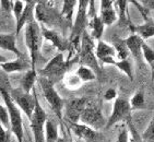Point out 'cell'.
Here are the masks:
<instances>
[{"mask_svg":"<svg viewBox=\"0 0 154 142\" xmlns=\"http://www.w3.org/2000/svg\"><path fill=\"white\" fill-rule=\"evenodd\" d=\"M132 31L134 32V34L139 35L143 41L150 39V37H153L154 36V22L151 20L145 21V23L142 24V25L132 27Z\"/></svg>","mask_w":154,"mask_h":142,"instance_id":"obj_23","label":"cell"},{"mask_svg":"<svg viewBox=\"0 0 154 142\" xmlns=\"http://www.w3.org/2000/svg\"><path fill=\"white\" fill-rule=\"evenodd\" d=\"M130 130H131V132H132V137H131V139L129 140V142H142L141 136L138 134V132H137L134 127L131 124H130Z\"/></svg>","mask_w":154,"mask_h":142,"instance_id":"obj_38","label":"cell"},{"mask_svg":"<svg viewBox=\"0 0 154 142\" xmlns=\"http://www.w3.org/2000/svg\"><path fill=\"white\" fill-rule=\"evenodd\" d=\"M24 39H25V45L30 51V60L31 68L36 70V60L38 56L39 47L42 43V33L41 25L35 19H33L25 25V32H24Z\"/></svg>","mask_w":154,"mask_h":142,"instance_id":"obj_3","label":"cell"},{"mask_svg":"<svg viewBox=\"0 0 154 142\" xmlns=\"http://www.w3.org/2000/svg\"><path fill=\"white\" fill-rule=\"evenodd\" d=\"M127 3L128 1L126 0H118V1H114V8H115L117 15L119 17L120 21L125 22L126 21V14H127Z\"/></svg>","mask_w":154,"mask_h":142,"instance_id":"obj_29","label":"cell"},{"mask_svg":"<svg viewBox=\"0 0 154 142\" xmlns=\"http://www.w3.org/2000/svg\"><path fill=\"white\" fill-rule=\"evenodd\" d=\"M0 48L5 49V51H12L18 58L23 56V54L21 53L17 47V35H15V33H10V34H1L0 33Z\"/></svg>","mask_w":154,"mask_h":142,"instance_id":"obj_18","label":"cell"},{"mask_svg":"<svg viewBox=\"0 0 154 142\" xmlns=\"http://www.w3.org/2000/svg\"><path fill=\"white\" fill-rule=\"evenodd\" d=\"M36 6V1H26V5L24 6V10L21 14L20 19L17 21V26H15V35H19L21 30L30 21H32L34 18V9Z\"/></svg>","mask_w":154,"mask_h":142,"instance_id":"obj_15","label":"cell"},{"mask_svg":"<svg viewBox=\"0 0 154 142\" xmlns=\"http://www.w3.org/2000/svg\"><path fill=\"white\" fill-rule=\"evenodd\" d=\"M79 122L83 125L89 126L95 131L106 126V119L104 118L102 110L94 105H86V107L81 114Z\"/></svg>","mask_w":154,"mask_h":142,"instance_id":"obj_10","label":"cell"},{"mask_svg":"<svg viewBox=\"0 0 154 142\" xmlns=\"http://www.w3.org/2000/svg\"><path fill=\"white\" fill-rule=\"evenodd\" d=\"M88 26L91 29V33H90L91 37H92L93 39L100 41L102 35H103L104 27H105V25H104L103 22H102L101 18H100V15H95L92 19H90L89 23H88Z\"/></svg>","mask_w":154,"mask_h":142,"instance_id":"obj_22","label":"cell"},{"mask_svg":"<svg viewBox=\"0 0 154 142\" xmlns=\"http://www.w3.org/2000/svg\"><path fill=\"white\" fill-rule=\"evenodd\" d=\"M1 69H2L5 72L7 73H13V72H22V71H25L26 72L27 70H30V67H31V62L27 61L26 57L22 56V57H19L17 58L15 60H8L7 62L5 63H1L0 65ZM32 69V68H31Z\"/></svg>","mask_w":154,"mask_h":142,"instance_id":"obj_14","label":"cell"},{"mask_svg":"<svg viewBox=\"0 0 154 142\" xmlns=\"http://www.w3.org/2000/svg\"><path fill=\"white\" fill-rule=\"evenodd\" d=\"M0 124L2 125V127L6 130L10 131V120H9V114L6 106H2L0 104Z\"/></svg>","mask_w":154,"mask_h":142,"instance_id":"obj_31","label":"cell"},{"mask_svg":"<svg viewBox=\"0 0 154 142\" xmlns=\"http://www.w3.org/2000/svg\"><path fill=\"white\" fill-rule=\"evenodd\" d=\"M33 93H25L21 89H10L9 95L13 103L18 106L19 110H21L25 115L29 117V119L32 117V114L35 108V96L36 89H33Z\"/></svg>","mask_w":154,"mask_h":142,"instance_id":"obj_8","label":"cell"},{"mask_svg":"<svg viewBox=\"0 0 154 142\" xmlns=\"http://www.w3.org/2000/svg\"><path fill=\"white\" fill-rule=\"evenodd\" d=\"M77 5L78 1H75V0H65V1H62V9L61 12H60L61 18L71 22L74 14V9H75Z\"/></svg>","mask_w":154,"mask_h":142,"instance_id":"obj_24","label":"cell"},{"mask_svg":"<svg viewBox=\"0 0 154 142\" xmlns=\"http://www.w3.org/2000/svg\"><path fill=\"white\" fill-rule=\"evenodd\" d=\"M141 139H142V142H154V114L146 129L143 131Z\"/></svg>","mask_w":154,"mask_h":142,"instance_id":"obj_30","label":"cell"},{"mask_svg":"<svg viewBox=\"0 0 154 142\" xmlns=\"http://www.w3.org/2000/svg\"><path fill=\"white\" fill-rule=\"evenodd\" d=\"M37 80V72L36 70L30 69L27 70L25 73L23 74V77L21 78V88L25 93H31V91H33V89L35 88V81Z\"/></svg>","mask_w":154,"mask_h":142,"instance_id":"obj_21","label":"cell"},{"mask_svg":"<svg viewBox=\"0 0 154 142\" xmlns=\"http://www.w3.org/2000/svg\"><path fill=\"white\" fill-rule=\"evenodd\" d=\"M125 43H126V46H127L129 53L132 55V56L136 58V59H140L141 56H142V44L144 43L141 37L137 34H131L125 39Z\"/></svg>","mask_w":154,"mask_h":142,"instance_id":"obj_17","label":"cell"},{"mask_svg":"<svg viewBox=\"0 0 154 142\" xmlns=\"http://www.w3.org/2000/svg\"><path fill=\"white\" fill-rule=\"evenodd\" d=\"M75 76L79 78L81 82H90V81H94L96 79V73L94 71L88 67H84V66H80L77 69Z\"/></svg>","mask_w":154,"mask_h":142,"instance_id":"obj_26","label":"cell"},{"mask_svg":"<svg viewBox=\"0 0 154 142\" xmlns=\"http://www.w3.org/2000/svg\"><path fill=\"white\" fill-rule=\"evenodd\" d=\"M88 7H89L88 0L78 1V12L75 14V20H74L71 39H70V44L75 46V47H79V44H80L79 39H81L82 33L85 31V27L88 26V23H89Z\"/></svg>","mask_w":154,"mask_h":142,"instance_id":"obj_6","label":"cell"},{"mask_svg":"<svg viewBox=\"0 0 154 142\" xmlns=\"http://www.w3.org/2000/svg\"><path fill=\"white\" fill-rule=\"evenodd\" d=\"M86 105H88V101L84 97L66 101L65 106H63V112H62L63 113L62 114V119L67 124L79 122L81 114L86 107Z\"/></svg>","mask_w":154,"mask_h":142,"instance_id":"obj_11","label":"cell"},{"mask_svg":"<svg viewBox=\"0 0 154 142\" xmlns=\"http://www.w3.org/2000/svg\"><path fill=\"white\" fill-rule=\"evenodd\" d=\"M41 33L42 36L47 39V41L51 42L54 47H56L60 53H63L65 51L68 49L69 42L66 41L57 31L48 29L46 26H41Z\"/></svg>","mask_w":154,"mask_h":142,"instance_id":"obj_12","label":"cell"},{"mask_svg":"<svg viewBox=\"0 0 154 142\" xmlns=\"http://www.w3.org/2000/svg\"><path fill=\"white\" fill-rule=\"evenodd\" d=\"M130 108L131 110H144L145 107V98H144V93L143 91H138L136 94L132 96L130 101Z\"/></svg>","mask_w":154,"mask_h":142,"instance_id":"obj_28","label":"cell"},{"mask_svg":"<svg viewBox=\"0 0 154 142\" xmlns=\"http://www.w3.org/2000/svg\"><path fill=\"white\" fill-rule=\"evenodd\" d=\"M7 61H8V59H7L6 57L2 56V55H0V65H1V63H5V62H7Z\"/></svg>","mask_w":154,"mask_h":142,"instance_id":"obj_40","label":"cell"},{"mask_svg":"<svg viewBox=\"0 0 154 142\" xmlns=\"http://www.w3.org/2000/svg\"><path fill=\"white\" fill-rule=\"evenodd\" d=\"M116 142H129V133H128V129L126 127L122 128L119 130Z\"/></svg>","mask_w":154,"mask_h":142,"instance_id":"obj_34","label":"cell"},{"mask_svg":"<svg viewBox=\"0 0 154 142\" xmlns=\"http://www.w3.org/2000/svg\"><path fill=\"white\" fill-rule=\"evenodd\" d=\"M113 47H114V49H115L117 60H126L127 59L128 55H129V51H128L127 46H126L125 39H116Z\"/></svg>","mask_w":154,"mask_h":142,"instance_id":"obj_27","label":"cell"},{"mask_svg":"<svg viewBox=\"0 0 154 142\" xmlns=\"http://www.w3.org/2000/svg\"><path fill=\"white\" fill-rule=\"evenodd\" d=\"M0 6L5 11L7 12H11L13 10V1H10V0H2L0 1Z\"/></svg>","mask_w":154,"mask_h":142,"instance_id":"obj_37","label":"cell"},{"mask_svg":"<svg viewBox=\"0 0 154 142\" xmlns=\"http://www.w3.org/2000/svg\"><path fill=\"white\" fill-rule=\"evenodd\" d=\"M47 122V114L43 110L38 101L37 94L35 96V108L30 118L34 142H45V124Z\"/></svg>","mask_w":154,"mask_h":142,"instance_id":"obj_7","label":"cell"},{"mask_svg":"<svg viewBox=\"0 0 154 142\" xmlns=\"http://www.w3.org/2000/svg\"><path fill=\"white\" fill-rule=\"evenodd\" d=\"M153 20H154V15H153Z\"/></svg>","mask_w":154,"mask_h":142,"instance_id":"obj_42","label":"cell"},{"mask_svg":"<svg viewBox=\"0 0 154 142\" xmlns=\"http://www.w3.org/2000/svg\"><path fill=\"white\" fill-rule=\"evenodd\" d=\"M104 98L106 101H115L117 98V91L115 89H108L106 91V93L104 94Z\"/></svg>","mask_w":154,"mask_h":142,"instance_id":"obj_35","label":"cell"},{"mask_svg":"<svg viewBox=\"0 0 154 142\" xmlns=\"http://www.w3.org/2000/svg\"><path fill=\"white\" fill-rule=\"evenodd\" d=\"M10 136H11L10 131L6 130V129L2 127V125L0 124V142H7Z\"/></svg>","mask_w":154,"mask_h":142,"instance_id":"obj_36","label":"cell"},{"mask_svg":"<svg viewBox=\"0 0 154 142\" xmlns=\"http://www.w3.org/2000/svg\"><path fill=\"white\" fill-rule=\"evenodd\" d=\"M57 142H73V141L70 140L69 138H59Z\"/></svg>","mask_w":154,"mask_h":142,"instance_id":"obj_39","label":"cell"},{"mask_svg":"<svg viewBox=\"0 0 154 142\" xmlns=\"http://www.w3.org/2000/svg\"><path fill=\"white\" fill-rule=\"evenodd\" d=\"M9 90L7 89L3 83L0 82V93L2 96V100L6 104V107L9 114L10 120V130L12 134H14L18 139V142H24V132H23V122H22V116L18 106L13 103L9 95Z\"/></svg>","mask_w":154,"mask_h":142,"instance_id":"obj_1","label":"cell"},{"mask_svg":"<svg viewBox=\"0 0 154 142\" xmlns=\"http://www.w3.org/2000/svg\"><path fill=\"white\" fill-rule=\"evenodd\" d=\"M102 63H106V65H112L116 66L119 70L124 72L130 81H134V72H132V67H131V63L129 62V60H116L115 58H107V59L104 60Z\"/></svg>","mask_w":154,"mask_h":142,"instance_id":"obj_20","label":"cell"},{"mask_svg":"<svg viewBox=\"0 0 154 142\" xmlns=\"http://www.w3.org/2000/svg\"><path fill=\"white\" fill-rule=\"evenodd\" d=\"M94 53L96 59L100 60L101 62H103L107 58H115L116 57L115 49L113 46L106 44L105 42L101 41V39L97 41V45L95 46Z\"/></svg>","mask_w":154,"mask_h":142,"instance_id":"obj_19","label":"cell"},{"mask_svg":"<svg viewBox=\"0 0 154 142\" xmlns=\"http://www.w3.org/2000/svg\"><path fill=\"white\" fill-rule=\"evenodd\" d=\"M131 116V108L129 101L126 98L117 97L114 102L113 112L110 114L109 118L106 120V129H109L110 127L115 126L120 122H125L130 119Z\"/></svg>","mask_w":154,"mask_h":142,"instance_id":"obj_9","label":"cell"},{"mask_svg":"<svg viewBox=\"0 0 154 142\" xmlns=\"http://www.w3.org/2000/svg\"><path fill=\"white\" fill-rule=\"evenodd\" d=\"M71 65L72 61H68L67 59H65L63 54L58 53L39 71V76L46 78L49 82H51L55 85V83H57L63 78Z\"/></svg>","mask_w":154,"mask_h":142,"instance_id":"obj_2","label":"cell"},{"mask_svg":"<svg viewBox=\"0 0 154 142\" xmlns=\"http://www.w3.org/2000/svg\"><path fill=\"white\" fill-rule=\"evenodd\" d=\"M24 10V2L21 1V0H17V1H13V15H14L15 21H18L20 19L21 14Z\"/></svg>","mask_w":154,"mask_h":142,"instance_id":"obj_33","label":"cell"},{"mask_svg":"<svg viewBox=\"0 0 154 142\" xmlns=\"http://www.w3.org/2000/svg\"><path fill=\"white\" fill-rule=\"evenodd\" d=\"M141 49H142V56L145 61L148 62L149 65H151L152 62H154V51L145 43V41L142 44V48Z\"/></svg>","mask_w":154,"mask_h":142,"instance_id":"obj_32","label":"cell"},{"mask_svg":"<svg viewBox=\"0 0 154 142\" xmlns=\"http://www.w3.org/2000/svg\"><path fill=\"white\" fill-rule=\"evenodd\" d=\"M37 82L41 88V91L43 93V96L48 103V105L51 106L53 112L55 113V115L57 116V118L62 122V112H63V106H65V100H62V97L59 95V93L56 91L55 86L51 82L44 77H37Z\"/></svg>","mask_w":154,"mask_h":142,"instance_id":"obj_4","label":"cell"},{"mask_svg":"<svg viewBox=\"0 0 154 142\" xmlns=\"http://www.w3.org/2000/svg\"><path fill=\"white\" fill-rule=\"evenodd\" d=\"M69 128L71 129L72 132L80 139L83 140H94L98 136L97 131L93 130L92 128H90L86 125H83L81 122H74V124H68Z\"/></svg>","mask_w":154,"mask_h":142,"instance_id":"obj_16","label":"cell"},{"mask_svg":"<svg viewBox=\"0 0 154 142\" xmlns=\"http://www.w3.org/2000/svg\"><path fill=\"white\" fill-rule=\"evenodd\" d=\"M59 139L58 129L51 120L47 119L45 124V142H57Z\"/></svg>","mask_w":154,"mask_h":142,"instance_id":"obj_25","label":"cell"},{"mask_svg":"<svg viewBox=\"0 0 154 142\" xmlns=\"http://www.w3.org/2000/svg\"><path fill=\"white\" fill-rule=\"evenodd\" d=\"M94 49V41L91 37L90 33L84 31L81 35V45L80 48H79V60L82 63L81 66L92 69L95 73H100L101 68L98 65V60L95 57Z\"/></svg>","mask_w":154,"mask_h":142,"instance_id":"obj_5","label":"cell"},{"mask_svg":"<svg viewBox=\"0 0 154 142\" xmlns=\"http://www.w3.org/2000/svg\"><path fill=\"white\" fill-rule=\"evenodd\" d=\"M150 66H151V68H152V70H153V71H154V62H152V63H151V65H150Z\"/></svg>","mask_w":154,"mask_h":142,"instance_id":"obj_41","label":"cell"},{"mask_svg":"<svg viewBox=\"0 0 154 142\" xmlns=\"http://www.w3.org/2000/svg\"><path fill=\"white\" fill-rule=\"evenodd\" d=\"M101 11H100V18L104 25L109 26L115 23L118 15L114 8L113 0H102L101 2Z\"/></svg>","mask_w":154,"mask_h":142,"instance_id":"obj_13","label":"cell"}]
</instances>
